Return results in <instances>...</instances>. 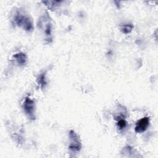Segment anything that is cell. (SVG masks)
<instances>
[{
  "mask_svg": "<svg viewBox=\"0 0 158 158\" xmlns=\"http://www.w3.org/2000/svg\"><path fill=\"white\" fill-rule=\"evenodd\" d=\"M14 20L16 25L22 27L27 31H31L33 30V22L31 19L20 12H17Z\"/></svg>",
  "mask_w": 158,
  "mask_h": 158,
  "instance_id": "obj_1",
  "label": "cell"
},
{
  "mask_svg": "<svg viewBox=\"0 0 158 158\" xmlns=\"http://www.w3.org/2000/svg\"><path fill=\"white\" fill-rule=\"evenodd\" d=\"M38 27L43 30L46 37L48 38V40H51L52 27L49 17L48 15H44L39 19Z\"/></svg>",
  "mask_w": 158,
  "mask_h": 158,
  "instance_id": "obj_2",
  "label": "cell"
},
{
  "mask_svg": "<svg viewBox=\"0 0 158 158\" xmlns=\"http://www.w3.org/2000/svg\"><path fill=\"white\" fill-rule=\"evenodd\" d=\"M35 102L29 97H27L23 104V108L26 115L30 119H35Z\"/></svg>",
  "mask_w": 158,
  "mask_h": 158,
  "instance_id": "obj_3",
  "label": "cell"
},
{
  "mask_svg": "<svg viewBox=\"0 0 158 158\" xmlns=\"http://www.w3.org/2000/svg\"><path fill=\"white\" fill-rule=\"evenodd\" d=\"M69 137L70 139V144L69 146V149L74 152L79 151L81 149V143L78 135L75 131L71 130L69 132Z\"/></svg>",
  "mask_w": 158,
  "mask_h": 158,
  "instance_id": "obj_4",
  "label": "cell"
},
{
  "mask_svg": "<svg viewBox=\"0 0 158 158\" xmlns=\"http://www.w3.org/2000/svg\"><path fill=\"white\" fill-rule=\"evenodd\" d=\"M149 117H143L141 118L139 120H138L135 126V130L136 133H143L144 132L149 126Z\"/></svg>",
  "mask_w": 158,
  "mask_h": 158,
  "instance_id": "obj_5",
  "label": "cell"
},
{
  "mask_svg": "<svg viewBox=\"0 0 158 158\" xmlns=\"http://www.w3.org/2000/svg\"><path fill=\"white\" fill-rule=\"evenodd\" d=\"M13 58L14 60L15 61L16 64H18L19 65H23L26 64L27 57L26 55L23 53V52H19L15 54Z\"/></svg>",
  "mask_w": 158,
  "mask_h": 158,
  "instance_id": "obj_6",
  "label": "cell"
},
{
  "mask_svg": "<svg viewBox=\"0 0 158 158\" xmlns=\"http://www.w3.org/2000/svg\"><path fill=\"white\" fill-rule=\"evenodd\" d=\"M37 83L38 84V85L41 88H43L44 87H45V86L47 84V81L46 80V74L45 73H41L38 78L37 79Z\"/></svg>",
  "mask_w": 158,
  "mask_h": 158,
  "instance_id": "obj_7",
  "label": "cell"
},
{
  "mask_svg": "<svg viewBox=\"0 0 158 158\" xmlns=\"http://www.w3.org/2000/svg\"><path fill=\"white\" fill-rule=\"evenodd\" d=\"M133 28V26L131 24H125L121 27V31L125 34H128L131 31Z\"/></svg>",
  "mask_w": 158,
  "mask_h": 158,
  "instance_id": "obj_8",
  "label": "cell"
},
{
  "mask_svg": "<svg viewBox=\"0 0 158 158\" xmlns=\"http://www.w3.org/2000/svg\"><path fill=\"white\" fill-rule=\"evenodd\" d=\"M117 125L120 129H123L126 127L127 122L124 119H120L117 122Z\"/></svg>",
  "mask_w": 158,
  "mask_h": 158,
  "instance_id": "obj_9",
  "label": "cell"
}]
</instances>
